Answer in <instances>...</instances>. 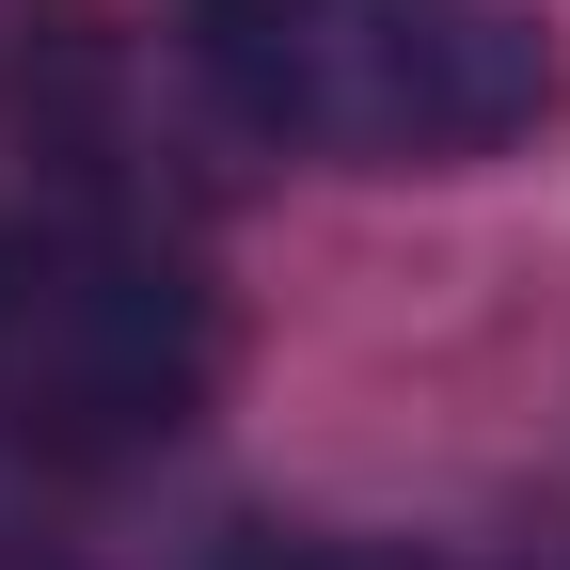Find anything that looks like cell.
Masks as SVG:
<instances>
[{
    "mask_svg": "<svg viewBox=\"0 0 570 570\" xmlns=\"http://www.w3.org/2000/svg\"><path fill=\"white\" fill-rule=\"evenodd\" d=\"M238 127L348 175H460L554 111L539 0H190Z\"/></svg>",
    "mask_w": 570,
    "mask_h": 570,
    "instance_id": "6da1fadb",
    "label": "cell"
},
{
    "mask_svg": "<svg viewBox=\"0 0 570 570\" xmlns=\"http://www.w3.org/2000/svg\"><path fill=\"white\" fill-rule=\"evenodd\" d=\"M206 396V285L127 223H0V460L80 475L175 444Z\"/></svg>",
    "mask_w": 570,
    "mask_h": 570,
    "instance_id": "7a4b0ae2",
    "label": "cell"
},
{
    "mask_svg": "<svg viewBox=\"0 0 570 570\" xmlns=\"http://www.w3.org/2000/svg\"><path fill=\"white\" fill-rule=\"evenodd\" d=\"M238 570H428V554H381V539H269V554H238Z\"/></svg>",
    "mask_w": 570,
    "mask_h": 570,
    "instance_id": "3957f363",
    "label": "cell"
},
{
    "mask_svg": "<svg viewBox=\"0 0 570 570\" xmlns=\"http://www.w3.org/2000/svg\"><path fill=\"white\" fill-rule=\"evenodd\" d=\"M0 570H63V554H32V539H0Z\"/></svg>",
    "mask_w": 570,
    "mask_h": 570,
    "instance_id": "277c9868",
    "label": "cell"
}]
</instances>
